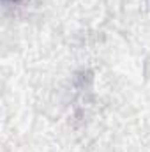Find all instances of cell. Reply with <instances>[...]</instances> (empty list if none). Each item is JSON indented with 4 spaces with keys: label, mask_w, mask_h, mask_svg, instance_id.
Returning <instances> with one entry per match:
<instances>
[{
    "label": "cell",
    "mask_w": 150,
    "mask_h": 152,
    "mask_svg": "<svg viewBox=\"0 0 150 152\" xmlns=\"http://www.w3.org/2000/svg\"><path fill=\"white\" fill-rule=\"evenodd\" d=\"M4 2H9V4H18V2H21V0H4Z\"/></svg>",
    "instance_id": "obj_1"
}]
</instances>
